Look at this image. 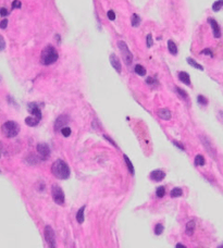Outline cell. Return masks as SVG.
Here are the masks:
<instances>
[{"mask_svg":"<svg viewBox=\"0 0 223 248\" xmlns=\"http://www.w3.org/2000/svg\"><path fill=\"white\" fill-rule=\"evenodd\" d=\"M7 26H8V20H7V19H3V20L0 22V28L5 30Z\"/></svg>","mask_w":223,"mask_h":248,"instance_id":"e575fe53","label":"cell"},{"mask_svg":"<svg viewBox=\"0 0 223 248\" xmlns=\"http://www.w3.org/2000/svg\"><path fill=\"white\" fill-rule=\"evenodd\" d=\"M118 47H119V49L121 50V54H122V57H123V59H124L125 63L126 64L132 63L133 54H132V52L129 51L127 45H126L123 41H118Z\"/></svg>","mask_w":223,"mask_h":248,"instance_id":"5b68a950","label":"cell"},{"mask_svg":"<svg viewBox=\"0 0 223 248\" xmlns=\"http://www.w3.org/2000/svg\"><path fill=\"white\" fill-rule=\"evenodd\" d=\"M107 16H108V19H109V20H111V21H113V20H116V14H114V12H113L112 10H110V11H108Z\"/></svg>","mask_w":223,"mask_h":248,"instance_id":"d6a6232c","label":"cell"},{"mask_svg":"<svg viewBox=\"0 0 223 248\" xmlns=\"http://www.w3.org/2000/svg\"><path fill=\"white\" fill-rule=\"evenodd\" d=\"M27 110H28V112L32 113L35 117L41 120V111H40V109L37 104H34V102H33V104H28Z\"/></svg>","mask_w":223,"mask_h":248,"instance_id":"ba28073f","label":"cell"},{"mask_svg":"<svg viewBox=\"0 0 223 248\" xmlns=\"http://www.w3.org/2000/svg\"><path fill=\"white\" fill-rule=\"evenodd\" d=\"M131 22H132V26H134V27L139 26V24H140V18H139L138 14L134 13L133 15H132Z\"/></svg>","mask_w":223,"mask_h":248,"instance_id":"44dd1931","label":"cell"},{"mask_svg":"<svg viewBox=\"0 0 223 248\" xmlns=\"http://www.w3.org/2000/svg\"><path fill=\"white\" fill-rule=\"evenodd\" d=\"M37 153L40 156L43 160H47L50 156V148L49 146L45 143H39L37 145Z\"/></svg>","mask_w":223,"mask_h":248,"instance_id":"52a82bcc","label":"cell"},{"mask_svg":"<svg viewBox=\"0 0 223 248\" xmlns=\"http://www.w3.org/2000/svg\"><path fill=\"white\" fill-rule=\"evenodd\" d=\"M39 119H37V117H27L25 119V123H26V125L28 126H36L38 123H39Z\"/></svg>","mask_w":223,"mask_h":248,"instance_id":"2e32d148","label":"cell"},{"mask_svg":"<svg viewBox=\"0 0 223 248\" xmlns=\"http://www.w3.org/2000/svg\"><path fill=\"white\" fill-rule=\"evenodd\" d=\"M123 156H124V161H125V163H126L127 168H129V173H131V174H134V168H133V166H132V162L129 161V159L127 158V156H126V155H123Z\"/></svg>","mask_w":223,"mask_h":248,"instance_id":"d4e9b609","label":"cell"},{"mask_svg":"<svg viewBox=\"0 0 223 248\" xmlns=\"http://www.w3.org/2000/svg\"><path fill=\"white\" fill-rule=\"evenodd\" d=\"M109 60H110V63H111V65L113 67V69H114L118 73H121L122 65H121V62H120V60H119V58H118L114 54H110Z\"/></svg>","mask_w":223,"mask_h":248,"instance_id":"30bf717a","label":"cell"},{"mask_svg":"<svg viewBox=\"0 0 223 248\" xmlns=\"http://www.w3.org/2000/svg\"><path fill=\"white\" fill-rule=\"evenodd\" d=\"M5 48H6V41L3 39V37L0 35V51H2Z\"/></svg>","mask_w":223,"mask_h":248,"instance_id":"836d02e7","label":"cell"},{"mask_svg":"<svg viewBox=\"0 0 223 248\" xmlns=\"http://www.w3.org/2000/svg\"><path fill=\"white\" fill-rule=\"evenodd\" d=\"M178 78H180V81H181V82H183L185 85L191 86V78H189L188 73L180 72V73H178Z\"/></svg>","mask_w":223,"mask_h":248,"instance_id":"4fadbf2b","label":"cell"},{"mask_svg":"<svg viewBox=\"0 0 223 248\" xmlns=\"http://www.w3.org/2000/svg\"><path fill=\"white\" fill-rule=\"evenodd\" d=\"M1 153H2V143L0 142V158H1Z\"/></svg>","mask_w":223,"mask_h":248,"instance_id":"60d3db41","label":"cell"},{"mask_svg":"<svg viewBox=\"0 0 223 248\" xmlns=\"http://www.w3.org/2000/svg\"><path fill=\"white\" fill-rule=\"evenodd\" d=\"M103 137H105V138H106V139L107 140H109V142H110V143H111L112 145H113V146H114V147H116V148H118V147H116V143H114V142H113V140L111 139V138H110V137H108V136H103Z\"/></svg>","mask_w":223,"mask_h":248,"instance_id":"f35d334b","label":"cell"},{"mask_svg":"<svg viewBox=\"0 0 223 248\" xmlns=\"http://www.w3.org/2000/svg\"><path fill=\"white\" fill-rule=\"evenodd\" d=\"M186 61H187V63L188 64H191L193 68H195V69H198V70H200V71H204V68H202V65H200L199 63H197L196 61L194 60V59L192 58H187L186 59Z\"/></svg>","mask_w":223,"mask_h":248,"instance_id":"ffe728a7","label":"cell"},{"mask_svg":"<svg viewBox=\"0 0 223 248\" xmlns=\"http://www.w3.org/2000/svg\"><path fill=\"white\" fill-rule=\"evenodd\" d=\"M209 24L211 25V28H212V33H213V36L215 38H220L221 37V30H220V26H219L218 22L212 18H209L208 20Z\"/></svg>","mask_w":223,"mask_h":248,"instance_id":"9c48e42d","label":"cell"},{"mask_svg":"<svg viewBox=\"0 0 223 248\" xmlns=\"http://www.w3.org/2000/svg\"><path fill=\"white\" fill-rule=\"evenodd\" d=\"M8 14H9V11L6 9V8H0V15H1V16H3V18H5V16H7Z\"/></svg>","mask_w":223,"mask_h":248,"instance_id":"d590c367","label":"cell"},{"mask_svg":"<svg viewBox=\"0 0 223 248\" xmlns=\"http://www.w3.org/2000/svg\"><path fill=\"white\" fill-rule=\"evenodd\" d=\"M205 158H204V156H201V155H197L196 157H195V164L196 166H205Z\"/></svg>","mask_w":223,"mask_h":248,"instance_id":"7402d4cb","label":"cell"},{"mask_svg":"<svg viewBox=\"0 0 223 248\" xmlns=\"http://www.w3.org/2000/svg\"><path fill=\"white\" fill-rule=\"evenodd\" d=\"M163 230H164L163 225H162L161 223H158L156 225V227H155V233H156V235H161L162 234V232H163Z\"/></svg>","mask_w":223,"mask_h":248,"instance_id":"83f0119b","label":"cell"},{"mask_svg":"<svg viewBox=\"0 0 223 248\" xmlns=\"http://www.w3.org/2000/svg\"><path fill=\"white\" fill-rule=\"evenodd\" d=\"M1 131H2V134L6 136V137H14L19 134V131H20V127H19L18 123H15L14 121H8L2 124L1 126Z\"/></svg>","mask_w":223,"mask_h":248,"instance_id":"3957f363","label":"cell"},{"mask_svg":"<svg viewBox=\"0 0 223 248\" xmlns=\"http://www.w3.org/2000/svg\"><path fill=\"white\" fill-rule=\"evenodd\" d=\"M51 194L52 199L57 205H63L64 203V193L62 188L58 184H54L51 187Z\"/></svg>","mask_w":223,"mask_h":248,"instance_id":"277c9868","label":"cell"},{"mask_svg":"<svg viewBox=\"0 0 223 248\" xmlns=\"http://www.w3.org/2000/svg\"><path fill=\"white\" fill-rule=\"evenodd\" d=\"M176 247H182V248H184L185 247V246H184V245H182V244H178V245H176Z\"/></svg>","mask_w":223,"mask_h":248,"instance_id":"b9f144b4","label":"cell"},{"mask_svg":"<svg viewBox=\"0 0 223 248\" xmlns=\"http://www.w3.org/2000/svg\"><path fill=\"white\" fill-rule=\"evenodd\" d=\"M21 1L20 0H14L12 2V9H20L21 8Z\"/></svg>","mask_w":223,"mask_h":248,"instance_id":"1f68e13d","label":"cell"},{"mask_svg":"<svg viewBox=\"0 0 223 248\" xmlns=\"http://www.w3.org/2000/svg\"><path fill=\"white\" fill-rule=\"evenodd\" d=\"M44 236L46 239V243L48 244L49 247H56V235L50 225H46L44 231Z\"/></svg>","mask_w":223,"mask_h":248,"instance_id":"8992f818","label":"cell"},{"mask_svg":"<svg viewBox=\"0 0 223 248\" xmlns=\"http://www.w3.org/2000/svg\"><path fill=\"white\" fill-rule=\"evenodd\" d=\"M67 122H69V117H67V115H60L57 119L56 123H54V128L56 130H60L61 127L65 126V124H67Z\"/></svg>","mask_w":223,"mask_h":248,"instance_id":"7c38bea8","label":"cell"},{"mask_svg":"<svg viewBox=\"0 0 223 248\" xmlns=\"http://www.w3.org/2000/svg\"><path fill=\"white\" fill-rule=\"evenodd\" d=\"M157 113L163 120H170L171 119V112H170V110H168V109H160V110H158Z\"/></svg>","mask_w":223,"mask_h":248,"instance_id":"9a60e30c","label":"cell"},{"mask_svg":"<svg viewBox=\"0 0 223 248\" xmlns=\"http://www.w3.org/2000/svg\"><path fill=\"white\" fill-rule=\"evenodd\" d=\"M182 190L180 188V187H175V188H173V190H171V197H173V198H175V197H180V196H182Z\"/></svg>","mask_w":223,"mask_h":248,"instance_id":"603a6c76","label":"cell"},{"mask_svg":"<svg viewBox=\"0 0 223 248\" xmlns=\"http://www.w3.org/2000/svg\"><path fill=\"white\" fill-rule=\"evenodd\" d=\"M59 58V54L57 49L52 46H46L44 50L41 51L40 56V62L44 65H49V64L54 63Z\"/></svg>","mask_w":223,"mask_h":248,"instance_id":"7a4b0ae2","label":"cell"},{"mask_svg":"<svg viewBox=\"0 0 223 248\" xmlns=\"http://www.w3.org/2000/svg\"><path fill=\"white\" fill-rule=\"evenodd\" d=\"M152 46V37L150 34H148L147 35V47L148 48H150Z\"/></svg>","mask_w":223,"mask_h":248,"instance_id":"8d00e7d4","label":"cell"},{"mask_svg":"<svg viewBox=\"0 0 223 248\" xmlns=\"http://www.w3.org/2000/svg\"><path fill=\"white\" fill-rule=\"evenodd\" d=\"M134 70H135V73L140 75V76H145V75H146V70H145V68H144L143 65H140V64H136Z\"/></svg>","mask_w":223,"mask_h":248,"instance_id":"d6986e66","label":"cell"},{"mask_svg":"<svg viewBox=\"0 0 223 248\" xmlns=\"http://www.w3.org/2000/svg\"><path fill=\"white\" fill-rule=\"evenodd\" d=\"M61 130V133H62V135L64 137H69V136L71 135V128L67 126H63L60 128Z\"/></svg>","mask_w":223,"mask_h":248,"instance_id":"4316f807","label":"cell"},{"mask_svg":"<svg viewBox=\"0 0 223 248\" xmlns=\"http://www.w3.org/2000/svg\"><path fill=\"white\" fill-rule=\"evenodd\" d=\"M176 91H178V94L181 96L182 98H184V99H186V98H187V94H186V91H184L182 88H178V87H176Z\"/></svg>","mask_w":223,"mask_h":248,"instance_id":"f546056e","label":"cell"},{"mask_svg":"<svg viewBox=\"0 0 223 248\" xmlns=\"http://www.w3.org/2000/svg\"><path fill=\"white\" fill-rule=\"evenodd\" d=\"M201 54H209L210 57H213V54H212V52H211V50H210V49L202 50V51H201Z\"/></svg>","mask_w":223,"mask_h":248,"instance_id":"74e56055","label":"cell"},{"mask_svg":"<svg viewBox=\"0 0 223 248\" xmlns=\"http://www.w3.org/2000/svg\"><path fill=\"white\" fill-rule=\"evenodd\" d=\"M146 83L149 84V85L153 86V85H157V84H158V81H157L156 78H153V77H148L147 80H146Z\"/></svg>","mask_w":223,"mask_h":248,"instance_id":"4dcf8cb0","label":"cell"},{"mask_svg":"<svg viewBox=\"0 0 223 248\" xmlns=\"http://www.w3.org/2000/svg\"><path fill=\"white\" fill-rule=\"evenodd\" d=\"M197 101H198V104H200L201 106H207V104H208V100L206 99L202 95H199L197 97Z\"/></svg>","mask_w":223,"mask_h":248,"instance_id":"f1b7e54d","label":"cell"},{"mask_svg":"<svg viewBox=\"0 0 223 248\" xmlns=\"http://www.w3.org/2000/svg\"><path fill=\"white\" fill-rule=\"evenodd\" d=\"M168 49H169V51L173 54V56H175V54H178V47L174 44V41H168Z\"/></svg>","mask_w":223,"mask_h":248,"instance_id":"ac0fdd59","label":"cell"},{"mask_svg":"<svg viewBox=\"0 0 223 248\" xmlns=\"http://www.w3.org/2000/svg\"><path fill=\"white\" fill-rule=\"evenodd\" d=\"M173 144L175 145V146H178V148L182 149V150H185V148L183 147V145H182V144H178V142H173Z\"/></svg>","mask_w":223,"mask_h":248,"instance_id":"ab89813d","label":"cell"},{"mask_svg":"<svg viewBox=\"0 0 223 248\" xmlns=\"http://www.w3.org/2000/svg\"><path fill=\"white\" fill-rule=\"evenodd\" d=\"M222 5H223V0H218V1H215L213 5H212V10L215 11V12H218V11L221 10Z\"/></svg>","mask_w":223,"mask_h":248,"instance_id":"cb8c5ba5","label":"cell"},{"mask_svg":"<svg viewBox=\"0 0 223 248\" xmlns=\"http://www.w3.org/2000/svg\"><path fill=\"white\" fill-rule=\"evenodd\" d=\"M156 195L157 197H159V198H162L163 196L165 195V188L163 186H159L156 190Z\"/></svg>","mask_w":223,"mask_h":248,"instance_id":"484cf974","label":"cell"},{"mask_svg":"<svg viewBox=\"0 0 223 248\" xmlns=\"http://www.w3.org/2000/svg\"><path fill=\"white\" fill-rule=\"evenodd\" d=\"M51 173L54 174V177H57L59 180H67L70 176V168L67 164V162H64L61 159L56 160L52 166H51Z\"/></svg>","mask_w":223,"mask_h":248,"instance_id":"6da1fadb","label":"cell"},{"mask_svg":"<svg viewBox=\"0 0 223 248\" xmlns=\"http://www.w3.org/2000/svg\"><path fill=\"white\" fill-rule=\"evenodd\" d=\"M195 227H196V223H195V221H194V220H192V221L188 222L187 224H186V231H185L186 235H188V236H192V235L194 234Z\"/></svg>","mask_w":223,"mask_h":248,"instance_id":"5bb4252c","label":"cell"},{"mask_svg":"<svg viewBox=\"0 0 223 248\" xmlns=\"http://www.w3.org/2000/svg\"><path fill=\"white\" fill-rule=\"evenodd\" d=\"M165 177V173L162 170H155L150 173V179L156 182H160Z\"/></svg>","mask_w":223,"mask_h":248,"instance_id":"8fae6325","label":"cell"},{"mask_svg":"<svg viewBox=\"0 0 223 248\" xmlns=\"http://www.w3.org/2000/svg\"><path fill=\"white\" fill-rule=\"evenodd\" d=\"M84 211H85V206H83V207L80 208V210L76 213V220H77V222L80 224H82L84 222Z\"/></svg>","mask_w":223,"mask_h":248,"instance_id":"e0dca14e","label":"cell"}]
</instances>
